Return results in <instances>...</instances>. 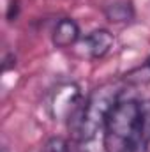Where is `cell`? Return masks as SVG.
I'll return each mask as SVG.
<instances>
[{
    "instance_id": "7a4b0ae2",
    "label": "cell",
    "mask_w": 150,
    "mask_h": 152,
    "mask_svg": "<svg viewBox=\"0 0 150 152\" xmlns=\"http://www.w3.org/2000/svg\"><path fill=\"white\" fill-rule=\"evenodd\" d=\"M141 108L136 99H120L108 115L103 134L104 152H136L141 147Z\"/></svg>"
},
{
    "instance_id": "9c48e42d",
    "label": "cell",
    "mask_w": 150,
    "mask_h": 152,
    "mask_svg": "<svg viewBox=\"0 0 150 152\" xmlns=\"http://www.w3.org/2000/svg\"><path fill=\"white\" fill-rule=\"evenodd\" d=\"M41 152H71V149H69V143H67L66 138H62V136H51L42 145Z\"/></svg>"
},
{
    "instance_id": "277c9868",
    "label": "cell",
    "mask_w": 150,
    "mask_h": 152,
    "mask_svg": "<svg viewBox=\"0 0 150 152\" xmlns=\"http://www.w3.org/2000/svg\"><path fill=\"white\" fill-rule=\"evenodd\" d=\"M113 44H115V36L110 30L95 28V30L88 32L85 37L81 39L79 48H81V51L87 57H90L94 60H99V58H104L111 51Z\"/></svg>"
},
{
    "instance_id": "ba28073f",
    "label": "cell",
    "mask_w": 150,
    "mask_h": 152,
    "mask_svg": "<svg viewBox=\"0 0 150 152\" xmlns=\"http://www.w3.org/2000/svg\"><path fill=\"white\" fill-rule=\"evenodd\" d=\"M141 108V142L143 147L150 142V99L140 103Z\"/></svg>"
},
{
    "instance_id": "3957f363",
    "label": "cell",
    "mask_w": 150,
    "mask_h": 152,
    "mask_svg": "<svg viewBox=\"0 0 150 152\" xmlns=\"http://www.w3.org/2000/svg\"><path fill=\"white\" fill-rule=\"evenodd\" d=\"M83 101L81 92L76 83H62L58 85L48 103V112L57 122H71L79 112Z\"/></svg>"
},
{
    "instance_id": "52a82bcc",
    "label": "cell",
    "mask_w": 150,
    "mask_h": 152,
    "mask_svg": "<svg viewBox=\"0 0 150 152\" xmlns=\"http://www.w3.org/2000/svg\"><path fill=\"white\" fill-rule=\"evenodd\" d=\"M122 81L125 85H147L150 83V57L145 58L141 66H136L134 69L127 71L122 76Z\"/></svg>"
},
{
    "instance_id": "8992f818",
    "label": "cell",
    "mask_w": 150,
    "mask_h": 152,
    "mask_svg": "<svg viewBox=\"0 0 150 152\" xmlns=\"http://www.w3.org/2000/svg\"><path fill=\"white\" fill-rule=\"evenodd\" d=\"M104 16L111 23H129L134 20V5L131 0H117L104 7Z\"/></svg>"
},
{
    "instance_id": "5b68a950",
    "label": "cell",
    "mask_w": 150,
    "mask_h": 152,
    "mask_svg": "<svg viewBox=\"0 0 150 152\" xmlns=\"http://www.w3.org/2000/svg\"><path fill=\"white\" fill-rule=\"evenodd\" d=\"M79 39H81V30L73 18L58 20L51 30V42L60 50L74 46L76 42H79Z\"/></svg>"
},
{
    "instance_id": "6da1fadb",
    "label": "cell",
    "mask_w": 150,
    "mask_h": 152,
    "mask_svg": "<svg viewBox=\"0 0 150 152\" xmlns=\"http://www.w3.org/2000/svg\"><path fill=\"white\" fill-rule=\"evenodd\" d=\"M124 81H108L99 87H95L88 97L83 101L79 112L69 122V127L74 134V138L83 145L90 143L101 129H104L106 118L111 113L115 104L120 101V96L124 92Z\"/></svg>"
}]
</instances>
